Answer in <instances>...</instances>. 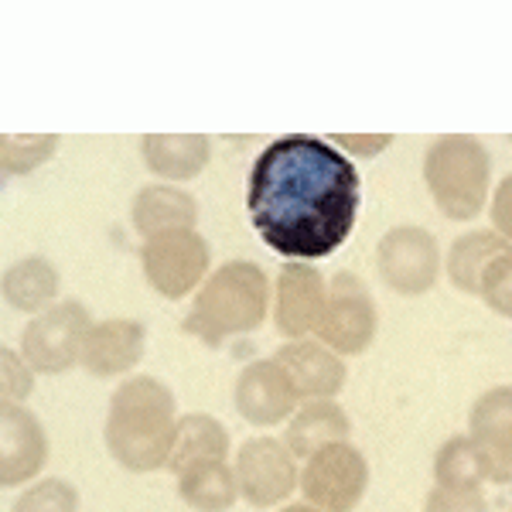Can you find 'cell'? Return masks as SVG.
Returning a JSON list of instances; mask_svg holds the SVG:
<instances>
[{"mask_svg":"<svg viewBox=\"0 0 512 512\" xmlns=\"http://www.w3.org/2000/svg\"><path fill=\"white\" fill-rule=\"evenodd\" d=\"M362 185L325 137H280L253 161L246 209L256 233L287 260L332 256L352 236Z\"/></svg>","mask_w":512,"mask_h":512,"instance_id":"obj_1","label":"cell"},{"mask_svg":"<svg viewBox=\"0 0 512 512\" xmlns=\"http://www.w3.org/2000/svg\"><path fill=\"white\" fill-rule=\"evenodd\" d=\"M178 434L175 393L154 376H130L117 386L106 410V451L127 472L168 468Z\"/></svg>","mask_w":512,"mask_h":512,"instance_id":"obj_2","label":"cell"},{"mask_svg":"<svg viewBox=\"0 0 512 512\" xmlns=\"http://www.w3.org/2000/svg\"><path fill=\"white\" fill-rule=\"evenodd\" d=\"M270 301H274V291H270V280L260 263H222L198 287L192 311L185 318V332L219 349L226 338L256 332L267 321Z\"/></svg>","mask_w":512,"mask_h":512,"instance_id":"obj_3","label":"cell"},{"mask_svg":"<svg viewBox=\"0 0 512 512\" xmlns=\"http://www.w3.org/2000/svg\"><path fill=\"white\" fill-rule=\"evenodd\" d=\"M424 181L434 205L454 222H468L489 202L492 161L472 134H444L424 154Z\"/></svg>","mask_w":512,"mask_h":512,"instance_id":"obj_4","label":"cell"},{"mask_svg":"<svg viewBox=\"0 0 512 512\" xmlns=\"http://www.w3.org/2000/svg\"><path fill=\"white\" fill-rule=\"evenodd\" d=\"M93 318L79 301H59L28 321L21 335V355L35 373L62 376L76 362H82V342H86Z\"/></svg>","mask_w":512,"mask_h":512,"instance_id":"obj_5","label":"cell"},{"mask_svg":"<svg viewBox=\"0 0 512 512\" xmlns=\"http://www.w3.org/2000/svg\"><path fill=\"white\" fill-rule=\"evenodd\" d=\"M376 304L369 287L355 274H335L328 280V301L315 328L318 342L338 355H362L376 338Z\"/></svg>","mask_w":512,"mask_h":512,"instance_id":"obj_6","label":"cell"},{"mask_svg":"<svg viewBox=\"0 0 512 512\" xmlns=\"http://www.w3.org/2000/svg\"><path fill=\"white\" fill-rule=\"evenodd\" d=\"M144 263V277L161 297L181 301L192 294L198 284H205V270H209V243L195 233V229H175V233H161L144 239L140 250Z\"/></svg>","mask_w":512,"mask_h":512,"instance_id":"obj_7","label":"cell"},{"mask_svg":"<svg viewBox=\"0 0 512 512\" xmlns=\"http://www.w3.org/2000/svg\"><path fill=\"white\" fill-rule=\"evenodd\" d=\"M366 485V454L349 441L332 444V448L318 451L315 458L304 461L301 492L321 512H352L362 502V495H366Z\"/></svg>","mask_w":512,"mask_h":512,"instance_id":"obj_8","label":"cell"},{"mask_svg":"<svg viewBox=\"0 0 512 512\" xmlns=\"http://www.w3.org/2000/svg\"><path fill=\"white\" fill-rule=\"evenodd\" d=\"M379 277L390 291L403 297H420L437 284L441 274V246L434 233L420 226H396L376 246Z\"/></svg>","mask_w":512,"mask_h":512,"instance_id":"obj_9","label":"cell"},{"mask_svg":"<svg viewBox=\"0 0 512 512\" xmlns=\"http://www.w3.org/2000/svg\"><path fill=\"white\" fill-rule=\"evenodd\" d=\"M233 468L239 495L256 509L280 506L284 499H291L294 489H301L297 458L277 437H253V441H246L236 454Z\"/></svg>","mask_w":512,"mask_h":512,"instance_id":"obj_10","label":"cell"},{"mask_svg":"<svg viewBox=\"0 0 512 512\" xmlns=\"http://www.w3.org/2000/svg\"><path fill=\"white\" fill-rule=\"evenodd\" d=\"M236 410L243 420H250L253 427H274L284 424L297 414L301 407V393L294 390V383L287 379L284 369L274 359H256L239 373L236 390H233Z\"/></svg>","mask_w":512,"mask_h":512,"instance_id":"obj_11","label":"cell"},{"mask_svg":"<svg viewBox=\"0 0 512 512\" xmlns=\"http://www.w3.org/2000/svg\"><path fill=\"white\" fill-rule=\"evenodd\" d=\"M328 301V280L318 274L315 267H304V263H287L277 277L274 287V321L277 332L284 338H297L311 335L321 321V311H325Z\"/></svg>","mask_w":512,"mask_h":512,"instance_id":"obj_12","label":"cell"},{"mask_svg":"<svg viewBox=\"0 0 512 512\" xmlns=\"http://www.w3.org/2000/svg\"><path fill=\"white\" fill-rule=\"evenodd\" d=\"M48 458V437L41 420L18 407H4L0 414V482L4 489H18L31 482Z\"/></svg>","mask_w":512,"mask_h":512,"instance_id":"obj_13","label":"cell"},{"mask_svg":"<svg viewBox=\"0 0 512 512\" xmlns=\"http://www.w3.org/2000/svg\"><path fill=\"white\" fill-rule=\"evenodd\" d=\"M274 362L287 373L301 400H335L345 386V362L342 355L328 349L325 342H311V338H297L277 349Z\"/></svg>","mask_w":512,"mask_h":512,"instance_id":"obj_14","label":"cell"},{"mask_svg":"<svg viewBox=\"0 0 512 512\" xmlns=\"http://www.w3.org/2000/svg\"><path fill=\"white\" fill-rule=\"evenodd\" d=\"M468 434L485 454L489 482H512V386H492L478 396Z\"/></svg>","mask_w":512,"mask_h":512,"instance_id":"obj_15","label":"cell"},{"mask_svg":"<svg viewBox=\"0 0 512 512\" xmlns=\"http://www.w3.org/2000/svg\"><path fill=\"white\" fill-rule=\"evenodd\" d=\"M147 332L134 318H110L89 328L86 342H82V369H89L99 379L123 376L144 359Z\"/></svg>","mask_w":512,"mask_h":512,"instance_id":"obj_16","label":"cell"},{"mask_svg":"<svg viewBox=\"0 0 512 512\" xmlns=\"http://www.w3.org/2000/svg\"><path fill=\"white\" fill-rule=\"evenodd\" d=\"M349 414L338 407L335 400H304L297 407L284 431V444L291 448L294 458H315L318 451L332 448V444L349 441Z\"/></svg>","mask_w":512,"mask_h":512,"instance_id":"obj_17","label":"cell"},{"mask_svg":"<svg viewBox=\"0 0 512 512\" xmlns=\"http://www.w3.org/2000/svg\"><path fill=\"white\" fill-rule=\"evenodd\" d=\"M134 229L144 239L175 233V229H195L198 202L178 185H144L134 198Z\"/></svg>","mask_w":512,"mask_h":512,"instance_id":"obj_18","label":"cell"},{"mask_svg":"<svg viewBox=\"0 0 512 512\" xmlns=\"http://www.w3.org/2000/svg\"><path fill=\"white\" fill-rule=\"evenodd\" d=\"M144 164L164 181H192L212 158L205 134H147L140 137Z\"/></svg>","mask_w":512,"mask_h":512,"instance_id":"obj_19","label":"cell"},{"mask_svg":"<svg viewBox=\"0 0 512 512\" xmlns=\"http://www.w3.org/2000/svg\"><path fill=\"white\" fill-rule=\"evenodd\" d=\"M229 458V431L222 427V420L209 414H185L178 417V434L175 448L168 458L171 475H185L198 465H209V461H226Z\"/></svg>","mask_w":512,"mask_h":512,"instance_id":"obj_20","label":"cell"},{"mask_svg":"<svg viewBox=\"0 0 512 512\" xmlns=\"http://www.w3.org/2000/svg\"><path fill=\"white\" fill-rule=\"evenodd\" d=\"M62 287V277L52 260L45 256H24L14 260L4 270V301L14 311H28V315H41L55 304Z\"/></svg>","mask_w":512,"mask_h":512,"instance_id":"obj_21","label":"cell"},{"mask_svg":"<svg viewBox=\"0 0 512 512\" xmlns=\"http://www.w3.org/2000/svg\"><path fill=\"white\" fill-rule=\"evenodd\" d=\"M509 246H512L509 239H502L495 229H475V233L454 239L448 260H444V270H448L451 284L465 294H478L485 267H489L502 250H509Z\"/></svg>","mask_w":512,"mask_h":512,"instance_id":"obj_22","label":"cell"},{"mask_svg":"<svg viewBox=\"0 0 512 512\" xmlns=\"http://www.w3.org/2000/svg\"><path fill=\"white\" fill-rule=\"evenodd\" d=\"M178 495L195 512H229L239 499L236 468L229 461H209L178 475Z\"/></svg>","mask_w":512,"mask_h":512,"instance_id":"obj_23","label":"cell"},{"mask_svg":"<svg viewBox=\"0 0 512 512\" xmlns=\"http://www.w3.org/2000/svg\"><path fill=\"white\" fill-rule=\"evenodd\" d=\"M434 482L451 489H482L489 482V465L472 434H458L441 444L434 458Z\"/></svg>","mask_w":512,"mask_h":512,"instance_id":"obj_24","label":"cell"},{"mask_svg":"<svg viewBox=\"0 0 512 512\" xmlns=\"http://www.w3.org/2000/svg\"><path fill=\"white\" fill-rule=\"evenodd\" d=\"M59 137L52 134H4L0 140V154H4V175H28V171L41 168L45 161H52Z\"/></svg>","mask_w":512,"mask_h":512,"instance_id":"obj_25","label":"cell"},{"mask_svg":"<svg viewBox=\"0 0 512 512\" xmlns=\"http://www.w3.org/2000/svg\"><path fill=\"white\" fill-rule=\"evenodd\" d=\"M11 512H79V492L65 478H45L24 489L11 502Z\"/></svg>","mask_w":512,"mask_h":512,"instance_id":"obj_26","label":"cell"},{"mask_svg":"<svg viewBox=\"0 0 512 512\" xmlns=\"http://www.w3.org/2000/svg\"><path fill=\"white\" fill-rule=\"evenodd\" d=\"M478 297L489 304L495 315L512 318V246L509 250H502L489 267H485Z\"/></svg>","mask_w":512,"mask_h":512,"instance_id":"obj_27","label":"cell"},{"mask_svg":"<svg viewBox=\"0 0 512 512\" xmlns=\"http://www.w3.org/2000/svg\"><path fill=\"white\" fill-rule=\"evenodd\" d=\"M0 369H4V379H0V390H4V407H18V403L28 400V393L35 390V369L28 366V359L18 355L14 349L4 345V355H0Z\"/></svg>","mask_w":512,"mask_h":512,"instance_id":"obj_28","label":"cell"},{"mask_svg":"<svg viewBox=\"0 0 512 512\" xmlns=\"http://www.w3.org/2000/svg\"><path fill=\"white\" fill-rule=\"evenodd\" d=\"M424 512H489L482 489H451V485H434L424 499Z\"/></svg>","mask_w":512,"mask_h":512,"instance_id":"obj_29","label":"cell"},{"mask_svg":"<svg viewBox=\"0 0 512 512\" xmlns=\"http://www.w3.org/2000/svg\"><path fill=\"white\" fill-rule=\"evenodd\" d=\"M325 140L335 151H342L345 158H376V154H383L393 144L390 134H332Z\"/></svg>","mask_w":512,"mask_h":512,"instance_id":"obj_30","label":"cell"},{"mask_svg":"<svg viewBox=\"0 0 512 512\" xmlns=\"http://www.w3.org/2000/svg\"><path fill=\"white\" fill-rule=\"evenodd\" d=\"M489 216H492L495 233L512 243V175H506V178L499 181V185H495Z\"/></svg>","mask_w":512,"mask_h":512,"instance_id":"obj_31","label":"cell"},{"mask_svg":"<svg viewBox=\"0 0 512 512\" xmlns=\"http://www.w3.org/2000/svg\"><path fill=\"white\" fill-rule=\"evenodd\" d=\"M280 512H321V509L311 506V502H294V506H284Z\"/></svg>","mask_w":512,"mask_h":512,"instance_id":"obj_32","label":"cell"}]
</instances>
